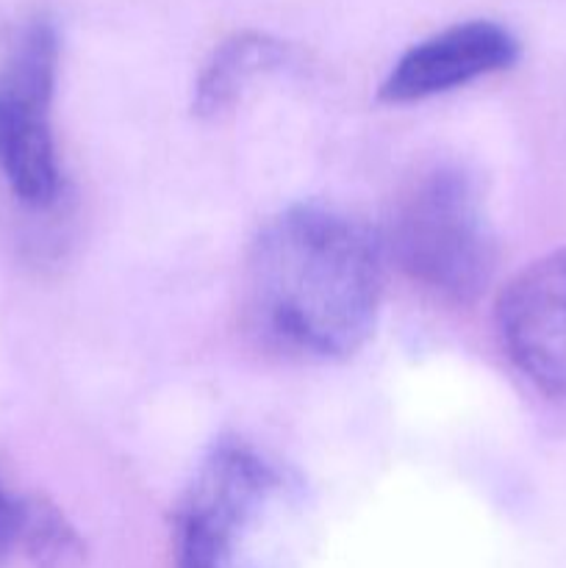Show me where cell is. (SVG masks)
Wrapping results in <instances>:
<instances>
[{"label": "cell", "mask_w": 566, "mask_h": 568, "mask_svg": "<svg viewBox=\"0 0 566 568\" xmlns=\"http://www.w3.org/2000/svg\"><path fill=\"white\" fill-rule=\"evenodd\" d=\"M292 508L294 486L275 460L239 438L220 442L175 510V568H272Z\"/></svg>", "instance_id": "2"}, {"label": "cell", "mask_w": 566, "mask_h": 568, "mask_svg": "<svg viewBox=\"0 0 566 568\" xmlns=\"http://www.w3.org/2000/svg\"><path fill=\"white\" fill-rule=\"evenodd\" d=\"M400 270L453 305L477 300L494 272V236L477 183L458 166H436L405 186L388 220Z\"/></svg>", "instance_id": "3"}, {"label": "cell", "mask_w": 566, "mask_h": 568, "mask_svg": "<svg viewBox=\"0 0 566 568\" xmlns=\"http://www.w3.org/2000/svg\"><path fill=\"white\" fill-rule=\"evenodd\" d=\"M383 294L375 233L325 205H292L250 244L244 311L255 336L297 361H344L372 336Z\"/></svg>", "instance_id": "1"}, {"label": "cell", "mask_w": 566, "mask_h": 568, "mask_svg": "<svg viewBox=\"0 0 566 568\" xmlns=\"http://www.w3.org/2000/svg\"><path fill=\"white\" fill-rule=\"evenodd\" d=\"M289 61L281 39L261 31H239L211 53L194 87V111L200 116H220L244 98L250 87L266 72Z\"/></svg>", "instance_id": "7"}, {"label": "cell", "mask_w": 566, "mask_h": 568, "mask_svg": "<svg viewBox=\"0 0 566 568\" xmlns=\"http://www.w3.org/2000/svg\"><path fill=\"white\" fill-rule=\"evenodd\" d=\"M59 72V33L33 17L11 39L0 64V175L20 203L44 209L61 183L50 105Z\"/></svg>", "instance_id": "4"}, {"label": "cell", "mask_w": 566, "mask_h": 568, "mask_svg": "<svg viewBox=\"0 0 566 568\" xmlns=\"http://www.w3.org/2000/svg\"><path fill=\"white\" fill-rule=\"evenodd\" d=\"M17 530H20V499L0 486V568H6L17 549Z\"/></svg>", "instance_id": "9"}, {"label": "cell", "mask_w": 566, "mask_h": 568, "mask_svg": "<svg viewBox=\"0 0 566 568\" xmlns=\"http://www.w3.org/2000/svg\"><path fill=\"white\" fill-rule=\"evenodd\" d=\"M497 331L516 369L547 397L566 399V247L533 261L505 286Z\"/></svg>", "instance_id": "5"}, {"label": "cell", "mask_w": 566, "mask_h": 568, "mask_svg": "<svg viewBox=\"0 0 566 568\" xmlns=\"http://www.w3.org/2000/svg\"><path fill=\"white\" fill-rule=\"evenodd\" d=\"M17 549L37 568H81L83 541L75 527L48 499H20Z\"/></svg>", "instance_id": "8"}, {"label": "cell", "mask_w": 566, "mask_h": 568, "mask_svg": "<svg viewBox=\"0 0 566 568\" xmlns=\"http://www.w3.org/2000/svg\"><path fill=\"white\" fill-rule=\"evenodd\" d=\"M519 59V42L492 20H469L422 39L400 55L381 83L386 103H420L466 83L503 72Z\"/></svg>", "instance_id": "6"}]
</instances>
